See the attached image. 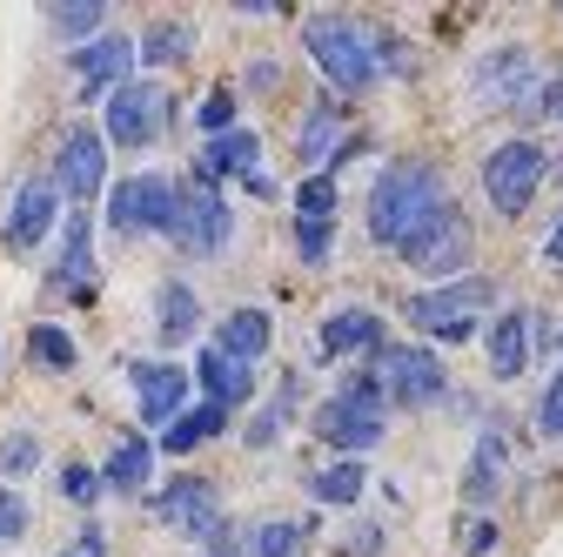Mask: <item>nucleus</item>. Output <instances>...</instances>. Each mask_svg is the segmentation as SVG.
Segmentation results:
<instances>
[{
    "label": "nucleus",
    "mask_w": 563,
    "mask_h": 557,
    "mask_svg": "<svg viewBox=\"0 0 563 557\" xmlns=\"http://www.w3.org/2000/svg\"><path fill=\"white\" fill-rule=\"evenodd\" d=\"M437 208H450L437 168H422V162H396V168H383L376 188H369V242L402 249L422 222L437 216Z\"/></svg>",
    "instance_id": "obj_1"
},
{
    "label": "nucleus",
    "mask_w": 563,
    "mask_h": 557,
    "mask_svg": "<svg viewBox=\"0 0 563 557\" xmlns=\"http://www.w3.org/2000/svg\"><path fill=\"white\" fill-rule=\"evenodd\" d=\"M302 47H309V61L329 75L335 95H363V88L383 81L376 34H369L356 14H309V21H302Z\"/></svg>",
    "instance_id": "obj_2"
},
{
    "label": "nucleus",
    "mask_w": 563,
    "mask_h": 557,
    "mask_svg": "<svg viewBox=\"0 0 563 557\" xmlns=\"http://www.w3.org/2000/svg\"><path fill=\"white\" fill-rule=\"evenodd\" d=\"M489 303H497V283H489V275H456V283H443V290L409 296V323L422 336H437V342H470L476 336V316Z\"/></svg>",
    "instance_id": "obj_3"
},
{
    "label": "nucleus",
    "mask_w": 563,
    "mask_h": 557,
    "mask_svg": "<svg viewBox=\"0 0 563 557\" xmlns=\"http://www.w3.org/2000/svg\"><path fill=\"white\" fill-rule=\"evenodd\" d=\"M376 376H383L389 403H402V409H437L450 396L443 363L422 350V342H383V350H376Z\"/></svg>",
    "instance_id": "obj_4"
},
{
    "label": "nucleus",
    "mask_w": 563,
    "mask_h": 557,
    "mask_svg": "<svg viewBox=\"0 0 563 557\" xmlns=\"http://www.w3.org/2000/svg\"><path fill=\"white\" fill-rule=\"evenodd\" d=\"M175 216H181V188L168 175H128L108 195V222L121 236H175Z\"/></svg>",
    "instance_id": "obj_5"
},
{
    "label": "nucleus",
    "mask_w": 563,
    "mask_h": 557,
    "mask_svg": "<svg viewBox=\"0 0 563 557\" xmlns=\"http://www.w3.org/2000/svg\"><path fill=\"white\" fill-rule=\"evenodd\" d=\"M543 168H550V155L537 149V142H504L497 155L483 162V195H489V208H497V216H523V208L537 201V188H543Z\"/></svg>",
    "instance_id": "obj_6"
},
{
    "label": "nucleus",
    "mask_w": 563,
    "mask_h": 557,
    "mask_svg": "<svg viewBox=\"0 0 563 557\" xmlns=\"http://www.w3.org/2000/svg\"><path fill=\"white\" fill-rule=\"evenodd\" d=\"M537 88H543V75H537V54H530V47H497V54H483L476 75H470V95H476L483 114L530 108Z\"/></svg>",
    "instance_id": "obj_7"
},
{
    "label": "nucleus",
    "mask_w": 563,
    "mask_h": 557,
    "mask_svg": "<svg viewBox=\"0 0 563 557\" xmlns=\"http://www.w3.org/2000/svg\"><path fill=\"white\" fill-rule=\"evenodd\" d=\"M168 128V95L155 81H121L108 95V142L114 149H148Z\"/></svg>",
    "instance_id": "obj_8"
},
{
    "label": "nucleus",
    "mask_w": 563,
    "mask_h": 557,
    "mask_svg": "<svg viewBox=\"0 0 563 557\" xmlns=\"http://www.w3.org/2000/svg\"><path fill=\"white\" fill-rule=\"evenodd\" d=\"M229 236H235V216H229V201L216 195V182L181 188V216H175V236H168V242H175L181 255H222Z\"/></svg>",
    "instance_id": "obj_9"
},
{
    "label": "nucleus",
    "mask_w": 563,
    "mask_h": 557,
    "mask_svg": "<svg viewBox=\"0 0 563 557\" xmlns=\"http://www.w3.org/2000/svg\"><path fill=\"white\" fill-rule=\"evenodd\" d=\"M396 255H402L409 269H422V275H456V269L470 262V222L456 216V208H437V216L422 222Z\"/></svg>",
    "instance_id": "obj_10"
},
{
    "label": "nucleus",
    "mask_w": 563,
    "mask_h": 557,
    "mask_svg": "<svg viewBox=\"0 0 563 557\" xmlns=\"http://www.w3.org/2000/svg\"><path fill=\"white\" fill-rule=\"evenodd\" d=\"M155 504V517L168 524V531H181V537H216L222 531V498H216V483H208V477H175L168 483V491H155L148 498Z\"/></svg>",
    "instance_id": "obj_11"
},
{
    "label": "nucleus",
    "mask_w": 563,
    "mask_h": 557,
    "mask_svg": "<svg viewBox=\"0 0 563 557\" xmlns=\"http://www.w3.org/2000/svg\"><path fill=\"white\" fill-rule=\"evenodd\" d=\"M108 182V142H101V128H67V142L54 155V188L67 201H95Z\"/></svg>",
    "instance_id": "obj_12"
},
{
    "label": "nucleus",
    "mask_w": 563,
    "mask_h": 557,
    "mask_svg": "<svg viewBox=\"0 0 563 557\" xmlns=\"http://www.w3.org/2000/svg\"><path fill=\"white\" fill-rule=\"evenodd\" d=\"M316 437L335 444L342 457H363V450L383 444V409H363V403H349V396L335 390V396L316 409Z\"/></svg>",
    "instance_id": "obj_13"
},
{
    "label": "nucleus",
    "mask_w": 563,
    "mask_h": 557,
    "mask_svg": "<svg viewBox=\"0 0 563 557\" xmlns=\"http://www.w3.org/2000/svg\"><path fill=\"white\" fill-rule=\"evenodd\" d=\"M54 216H60V188H54V175H34V182H21V195H14V216H8V249H41L47 236H54Z\"/></svg>",
    "instance_id": "obj_14"
},
{
    "label": "nucleus",
    "mask_w": 563,
    "mask_h": 557,
    "mask_svg": "<svg viewBox=\"0 0 563 557\" xmlns=\"http://www.w3.org/2000/svg\"><path fill=\"white\" fill-rule=\"evenodd\" d=\"M134 403H141V424H148V430H168L175 416H181V403H188V370L141 363L134 370Z\"/></svg>",
    "instance_id": "obj_15"
},
{
    "label": "nucleus",
    "mask_w": 563,
    "mask_h": 557,
    "mask_svg": "<svg viewBox=\"0 0 563 557\" xmlns=\"http://www.w3.org/2000/svg\"><path fill=\"white\" fill-rule=\"evenodd\" d=\"M262 168V142L249 128H229V134H216V142L201 149V162H195V182H222V175H235V182H249Z\"/></svg>",
    "instance_id": "obj_16"
},
{
    "label": "nucleus",
    "mask_w": 563,
    "mask_h": 557,
    "mask_svg": "<svg viewBox=\"0 0 563 557\" xmlns=\"http://www.w3.org/2000/svg\"><path fill=\"white\" fill-rule=\"evenodd\" d=\"M128 67H134V41H121V34H101V41L75 47V75H81L88 95L121 88V81H128Z\"/></svg>",
    "instance_id": "obj_17"
},
{
    "label": "nucleus",
    "mask_w": 563,
    "mask_h": 557,
    "mask_svg": "<svg viewBox=\"0 0 563 557\" xmlns=\"http://www.w3.org/2000/svg\"><path fill=\"white\" fill-rule=\"evenodd\" d=\"M356 350H383V316L376 309H335L322 323V342H316V357H356Z\"/></svg>",
    "instance_id": "obj_18"
},
{
    "label": "nucleus",
    "mask_w": 563,
    "mask_h": 557,
    "mask_svg": "<svg viewBox=\"0 0 563 557\" xmlns=\"http://www.w3.org/2000/svg\"><path fill=\"white\" fill-rule=\"evenodd\" d=\"M504 463H510L504 430H483V437H476V457H470V470H463V504H470V511L497 504V491H504Z\"/></svg>",
    "instance_id": "obj_19"
},
{
    "label": "nucleus",
    "mask_w": 563,
    "mask_h": 557,
    "mask_svg": "<svg viewBox=\"0 0 563 557\" xmlns=\"http://www.w3.org/2000/svg\"><path fill=\"white\" fill-rule=\"evenodd\" d=\"M268 342H275L268 309H229V316H222V329H216V350H222V357H235V363H249V370L268 357Z\"/></svg>",
    "instance_id": "obj_20"
},
{
    "label": "nucleus",
    "mask_w": 563,
    "mask_h": 557,
    "mask_svg": "<svg viewBox=\"0 0 563 557\" xmlns=\"http://www.w3.org/2000/svg\"><path fill=\"white\" fill-rule=\"evenodd\" d=\"M54 290H67V296H95V229H88V216H75L67 222V242H60V269H54Z\"/></svg>",
    "instance_id": "obj_21"
},
{
    "label": "nucleus",
    "mask_w": 563,
    "mask_h": 557,
    "mask_svg": "<svg viewBox=\"0 0 563 557\" xmlns=\"http://www.w3.org/2000/svg\"><path fill=\"white\" fill-rule=\"evenodd\" d=\"M195 383L208 390V403H222V409H235V403H249V390H255V376H249V363H235V357H222L216 342L195 357Z\"/></svg>",
    "instance_id": "obj_22"
},
{
    "label": "nucleus",
    "mask_w": 563,
    "mask_h": 557,
    "mask_svg": "<svg viewBox=\"0 0 563 557\" xmlns=\"http://www.w3.org/2000/svg\"><path fill=\"white\" fill-rule=\"evenodd\" d=\"M530 316L523 309H504L497 323H489V370H497L504 383H517L523 376V363H530Z\"/></svg>",
    "instance_id": "obj_23"
},
{
    "label": "nucleus",
    "mask_w": 563,
    "mask_h": 557,
    "mask_svg": "<svg viewBox=\"0 0 563 557\" xmlns=\"http://www.w3.org/2000/svg\"><path fill=\"white\" fill-rule=\"evenodd\" d=\"M296 155L316 168V175H329V162L342 155V108L335 101H316L309 114H302V134H296Z\"/></svg>",
    "instance_id": "obj_24"
},
{
    "label": "nucleus",
    "mask_w": 563,
    "mask_h": 557,
    "mask_svg": "<svg viewBox=\"0 0 563 557\" xmlns=\"http://www.w3.org/2000/svg\"><path fill=\"white\" fill-rule=\"evenodd\" d=\"M195 323H201L195 290H188V283H162V290H155V329H162L168 350H181V342L195 336Z\"/></svg>",
    "instance_id": "obj_25"
},
{
    "label": "nucleus",
    "mask_w": 563,
    "mask_h": 557,
    "mask_svg": "<svg viewBox=\"0 0 563 557\" xmlns=\"http://www.w3.org/2000/svg\"><path fill=\"white\" fill-rule=\"evenodd\" d=\"M148 477H155V444H141V437L114 444V457L101 463V483L121 491V498H141V483H148Z\"/></svg>",
    "instance_id": "obj_26"
},
{
    "label": "nucleus",
    "mask_w": 563,
    "mask_h": 557,
    "mask_svg": "<svg viewBox=\"0 0 563 557\" xmlns=\"http://www.w3.org/2000/svg\"><path fill=\"white\" fill-rule=\"evenodd\" d=\"M222 424H229V409H222V403H201V409H181L175 424L162 430V450L188 457V450H201L208 437H222Z\"/></svg>",
    "instance_id": "obj_27"
},
{
    "label": "nucleus",
    "mask_w": 563,
    "mask_h": 557,
    "mask_svg": "<svg viewBox=\"0 0 563 557\" xmlns=\"http://www.w3.org/2000/svg\"><path fill=\"white\" fill-rule=\"evenodd\" d=\"M195 54V28L188 21H148V34H141V61L148 67H175Z\"/></svg>",
    "instance_id": "obj_28"
},
{
    "label": "nucleus",
    "mask_w": 563,
    "mask_h": 557,
    "mask_svg": "<svg viewBox=\"0 0 563 557\" xmlns=\"http://www.w3.org/2000/svg\"><path fill=\"white\" fill-rule=\"evenodd\" d=\"M363 483H369L363 463H356V457H342V463H329V470L309 477V498H316V504H356V498H363Z\"/></svg>",
    "instance_id": "obj_29"
},
{
    "label": "nucleus",
    "mask_w": 563,
    "mask_h": 557,
    "mask_svg": "<svg viewBox=\"0 0 563 557\" xmlns=\"http://www.w3.org/2000/svg\"><path fill=\"white\" fill-rule=\"evenodd\" d=\"M27 357L47 363V370H75V336H67L60 323H34L27 329Z\"/></svg>",
    "instance_id": "obj_30"
},
{
    "label": "nucleus",
    "mask_w": 563,
    "mask_h": 557,
    "mask_svg": "<svg viewBox=\"0 0 563 557\" xmlns=\"http://www.w3.org/2000/svg\"><path fill=\"white\" fill-rule=\"evenodd\" d=\"M296 396H302V383L289 376V383H282V396L255 416V424H249V450H268L275 437H282V424H289V409H296Z\"/></svg>",
    "instance_id": "obj_31"
},
{
    "label": "nucleus",
    "mask_w": 563,
    "mask_h": 557,
    "mask_svg": "<svg viewBox=\"0 0 563 557\" xmlns=\"http://www.w3.org/2000/svg\"><path fill=\"white\" fill-rule=\"evenodd\" d=\"M101 14H108V8H101V0H81V8H47V28H54V34H67V41H81V47H88V34L101 41Z\"/></svg>",
    "instance_id": "obj_32"
},
{
    "label": "nucleus",
    "mask_w": 563,
    "mask_h": 557,
    "mask_svg": "<svg viewBox=\"0 0 563 557\" xmlns=\"http://www.w3.org/2000/svg\"><path fill=\"white\" fill-rule=\"evenodd\" d=\"M302 537H309L302 524H289V517H275V524H262V531L249 537V550H255V557H302Z\"/></svg>",
    "instance_id": "obj_33"
},
{
    "label": "nucleus",
    "mask_w": 563,
    "mask_h": 557,
    "mask_svg": "<svg viewBox=\"0 0 563 557\" xmlns=\"http://www.w3.org/2000/svg\"><path fill=\"white\" fill-rule=\"evenodd\" d=\"M296 216L302 222H335V175H309L296 188Z\"/></svg>",
    "instance_id": "obj_34"
},
{
    "label": "nucleus",
    "mask_w": 563,
    "mask_h": 557,
    "mask_svg": "<svg viewBox=\"0 0 563 557\" xmlns=\"http://www.w3.org/2000/svg\"><path fill=\"white\" fill-rule=\"evenodd\" d=\"M41 463V437L34 430H8V437H0V470H8V477H27Z\"/></svg>",
    "instance_id": "obj_35"
},
{
    "label": "nucleus",
    "mask_w": 563,
    "mask_h": 557,
    "mask_svg": "<svg viewBox=\"0 0 563 557\" xmlns=\"http://www.w3.org/2000/svg\"><path fill=\"white\" fill-rule=\"evenodd\" d=\"M195 121H201L208 142H216V134H229V128H235V95H229V88H216V95L195 108Z\"/></svg>",
    "instance_id": "obj_36"
},
{
    "label": "nucleus",
    "mask_w": 563,
    "mask_h": 557,
    "mask_svg": "<svg viewBox=\"0 0 563 557\" xmlns=\"http://www.w3.org/2000/svg\"><path fill=\"white\" fill-rule=\"evenodd\" d=\"M60 491H67V504L88 511V504L108 491V483H101V470H88V463H67V470H60Z\"/></svg>",
    "instance_id": "obj_37"
},
{
    "label": "nucleus",
    "mask_w": 563,
    "mask_h": 557,
    "mask_svg": "<svg viewBox=\"0 0 563 557\" xmlns=\"http://www.w3.org/2000/svg\"><path fill=\"white\" fill-rule=\"evenodd\" d=\"M537 430L563 444V370H556V376L543 383V403H537Z\"/></svg>",
    "instance_id": "obj_38"
},
{
    "label": "nucleus",
    "mask_w": 563,
    "mask_h": 557,
    "mask_svg": "<svg viewBox=\"0 0 563 557\" xmlns=\"http://www.w3.org/2000/svg\"><path fill=\"white\" fill-rule=\"evenodd\" d=\"M329 242H335V222H302V216H296V249H302V262H329Z\"/></svg>",
    "instance_id": "obj_39"
},
{
    "label": "nucleus",
    "mask_w": 563,
    "mask_h": 557,
    "mask_svg": "<svg viewBox=\"0 0 563 557\" xmlns=\"http://www.w3.org/2000/svg\"><path fill=\"white\" fill-rule=\"evenodd\" d=\"M21 531H27V504H21V491H0V550H8Z\"/></svg>",
    "instance_id": "obj_40"
},
{
    "label": "nucleus",
    "mask_w": 563,
    "mask_h": 557,
    "mask_svg": "<svg viewBox=\"0 0 563 557\" xmlns=\"http://www.w3.org/2000/svg\"><path fill=\"white\" fill-rule=\"evenodd\" d=\"M489 550H497V524H489V517L463 524V557H489Z\"/></svg>",
    "instance_id": "obj_41"
},
{
    "label": "nucleus",
    "mask_w": 563,
    "mask_h": 557,
    "mask_svg": "<svg viewBox=\"0 0 563 557\" xmlns=\"http://www.w3.org/2000/svg\"><path fill=\"white\" fill-rule=\"evenodd\" d=\"M537 114H543V121H563V81H543V88H537Z\"/></svg>",
    "instance_id": "obj_42"
},
{
    "label": "nucleus",
    "mask_w": 563,
    "mask_h": 557,
    "mask_svg": "<svg viewBox=\"0 0 563 557\" xmlns=\"http://www.w3.org/2000/svg\"><path fill=\"white\" fill-rule=\"evenodd\" d=\"M67 557H108V537H101V524H88V531L75 537V550H67Z\"/></svg>",
    "instance_id": "obj_43"
},
{
    "label": "nucleus",
    "mask_w": 563,
    "mask_h": 557,
    "mask_svg": "<svg viewBox=\"0 0 563 557\" xmlns=\"http://www.w3.org/2000/svg\"><path fill=\"white\" fill-rule=\"evenodd\" d=\"M201 557H242V544L229 537V524H222L216 537H208V544H201Z\"/></svg>",
    "instance_id": "obj_44"
},
{
    "label": "nucleus",
    "mask_w": 563,
    "mask_h": 557,
    "mask_svg": "<svg viewBox=\"0 0 563 557\" xmlns=\"http://www.w3.org/2000/svg\"><path fill=\"white\" fill-rule=\"evenodd\" d=\"M383 550V531H356V537H349V557H376Z\"/></svg>",
    "instance_id": "obj_45"
},
{
    "label": "nucleus",
    "mask_w": 563,
    "mask_h": 557,
    "mask_svg": "<svg viewBox=\"0 0 563 557\" xmlns=\"http://www.w3.org/2000/svg\"><path fill=\"white\" fill-rule=\"evenodd\" d=\"M543 255H550V269H563V216H556V229H550V242H543Z\"/></svg>",
    "instance_id": "obj_46"
}]
</instances>
